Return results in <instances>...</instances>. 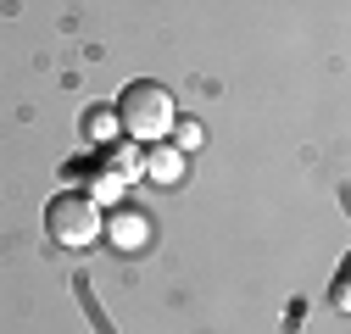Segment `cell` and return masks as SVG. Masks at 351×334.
<instances>
[{
  "label": "cell",
  "instance_id": "obj_8",
  "mask_svg": "<svg viewBox=\"0 0 351 334\" xmlns=\"http://www.w3.org/2000/svg\"><path fill=\"white\" fill-rule=\"evenodd\" d=\"M84 195H90V201H101V206H106V201H117V195H123V179H112L106 167H101V173L90 179V190H84Z\"/></svg>",
  "mask_w": 351,
  "mask_h": 334
},
{
  "label": "cell",
  "instance_id": "obj_5",
  "mask_svg": "<svg viewBox=\"0 0 351 334\" xmlns=\"http://www.w3.org/2000/svg\"><path fill=\"white\" fill-rule=\"evenodd\" d=\"M106 173H112V179H123V184H134V179L145 173V156L134 151V140H128V145H112V156H106Z\"/></svg>",
  "mask_w": 351,
  "mask_h": 334
},
{
  "label": "cell",
  "instance_id": "obj_2",
  "mask_svg": "<svg viewBox=\"0 0 351 334\" xmlns=\"http://www.w3.org/2000/svg\"><path fill=\"white\" fill-rule=\"evenodd\" d=\"M101 223H106V206L90 201L84 190H62V195H51V206H45V229H51V240L67 245V250L95 245V240H101Z\"/></svg>",
  "mask_w": 351,
  "mask_h": 334
},
{
  "label": "cell",
  "instance_id": "obj_7",
  "mask_svg": "<svg viewBox=\"0 0 351 334\" xmlns=\"http://www.w3.org/2000/svg\"><path fill=\"white\" fill-rule=\"evenodd\" d=\"M167 134H173V145H179V151H201V140H206L195 117H173V129H167Z\"/></svg>",
  "mask_w": 351,
  "mask_h": 334
},
{
  "label": "cell",
  "instance_id": "obj_1",
  "mask_svg": "<svg viewBox=\"0 0 351 334\" xmlns=\"http://www.w3.org/2000/svg\"><path fill=\"white\" fill-rule=\"evenodd\" d=\"M117 129L134 140V145H156V140H167V129H173V117H179V106H173V95L162 90V84H151V78H134L128 90L117 95Z\"/></svg>",
  "mask_w": 351,
  "mask_h": 334
},
{
  "label": "cell",
  "instance_id": "obj_3",
  "mask_svg": "<svg viewBox=\"0 0 351 334\" xmlns=\"http://www.w3.org/2000/svg\"><path fill=\"white\" fill-rule=\"evenodd\" d=\"M101 240H112L117 250H140L145 240H151V223L140 218V212H106V223H101Z\"/></svg>",
  "mask_w": 351,
  "mask_h": 334
},
{
  "label": "cell",
  "instance_id": "obj_4",
  "mask_svg": "<svg viewBox=\"0 0 351 334\" xmlns=\"http://www.w3.org/2000/svg\"><path fill=\"white\" fill-rule=\"evenodd\" d=\"M145 179H151V184H162V190H173V184L184 179V151L156 140V145H151V156H145Z\"/></svg>",
  "mask_w": 351,
  "mask_h": 334
},
{
  "label": "cell",
  "instance_id": "obj_6",
  "mask_svg": "<svg viewBox=\"0 0 351 334\" xmlns=\"http://www.w3.org/2000/svg\"><path fill=\"white\" fill-rule=\"evenodd\" d=\"M84 129H90V140H101V145H112L123 129H117V112L112 106H95V112H84Z\"/></svg>",
  "mask_w": 351,
  "mask_h": 334
}]
</instances>
